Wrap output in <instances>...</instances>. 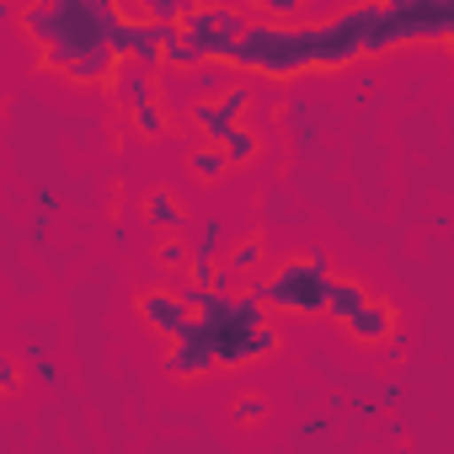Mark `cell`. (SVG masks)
<instances>
[{"label": "cell", "mask_w": 454, "mask_h": 454, "mask_svg": "<svg viewBox=\"0 0 454 454\" xmlns=\"http://www.w3.org/2000/svg\"><path fill=\"white\" fill-rule=\"evenodd\" d=\"M401 49L390 6L369 0V6H342V12H321L305 22H273V17H252L241 49L231 54L236 70L262 75V81H294L310 70H342L374 54Z\"/></svg>", "instance_id": "1"}, {"label": "cell", "mask_w": 454, "mask_h": 454, "mask_svg": "<svg viewBox=\"0 0 454 454\" xmlns=\"http://www.w3.org/2000/svg\"><path fill=\"white\" fill-rule=\"evenodd\" d=\"M192 300V326L166 342V369L182 380L214 374V369H247L278 353V326L268 321V300L241 289V294H214V289H187Z\"/></svg>", "instance_id": "2"}, {"label": "cell", "mask_w": 454, "mask_h": 454, "mask_svg": "<svg viewBox=\"0 0 454 454\" xmlns=\"http://www.w3.org/2000/svg\"><path fill=\"white\" fill-rule=\"evenodd\" d=\"M27 38L38 43V59L59 70L75 86H113L118 75V27L123 6L113 0H54V6L22 12Z\"/></svg>", "instance_id": "3"}, {"label": "cell", "mask_w": 454, "mask_h": 454, "mask_svg": "<svg viewBox=\"0 0 454 454\" xmlns=\"http://www.w3.org/2000/svg\"><path fill=\"white\" fill-rule=\"evenodd\" d=\"M252 17H257V12H241V6H187L182 27L171 33L166 65H171V70L231 65V54L241 49V38H247Z\"/></svg>", "instance_id": "4"}, {"label": "cell", "mask_w": 454, "mask_h": 454, "mask_svg": "<svg viewBox=\"0 0 454 454\" xmlns=\"http://www.w3.org/2000/svg\"><path fill=\"white\" fill-rule=\"evenodd\" d=\"M332 262L326 252H294L284 257L268 278H262V300L278 316H326V294H332Z\"/></svg>", "instance_id": "5"}, {"label": "cell", "mask_w": 454, "mask_h": 454, "mask_svg": "<svg viewBox=\"0 0 454 454\" xmlns=\"http://www.w3.org/2000/svg\"><path fill=\"white\" fill-rule=\"evenodd\" d=\"M326 316L364 348H385L395 342V305L380 300L369 284L358 278H332V294H326Z\"/></svg>", "instance_id": "6"}, {"label": "cell", "mask_w": 454, "mask_h": 454, "mask_svg": "<svg viewBox=\"0 0 454 454\" xmlns=\"http://www.w3.org/2000/svg\"><path fill=\"white\" fill-rule=\"evenodd\" d=\"M113 97L123 102L129 123H134L145 139H160V134L171 129V113L160 107V97H155V75H150V70H139V65H118V75H113Z\"/></svg>", "instance_id": "7"}, {"label": "cell", "mask_w": 454, "mask_h": 454, "mask_svg": "<svg viewBox=\"0 0 454 454\" xmlns=\"http://www.w3.org/2000/svg\"><path fill=\"white\" fill-rule=\"evenodd\" d=\"M171 33L176 27H160V22H150L145 12H129L123 6V27H118V59L123 65H139V70H160L166 65V49H171Z\"/></svg>", "instance_id": "8"}, {"label": "cell", "mask_w": 454, "mask_h": 454, "mask_svg": "<svg viewBox=\"0 0 454 454\" xmlns=\"http://www.w3.org/2000/svg\"><path fill=\"white\" fill-rule=\"evenodd\" d=\"M247 107H252V91L247 86H219L214 97H203L192 107V129L208 139V145H224L241 123H247Z\"/></svg>", "instance_id": "9"}, {"label": "cell", "mask_w": 454, "mask_h": 454, "mask_svg": "<svg viewBox=\"0 0 454 454\" xmlns=\"http://www.w3.org/2000/svg\"><path fill=\"white\" fill-rule=\"evenodd\" d=\"M192 300H187V289H145L139 294V321L155 332V337H166V342H176L187 326H192Z\"/></svg>", "instance_id": "10"}, {"label": "cell", "mask_w": 454, "mask_h": 454, "mask_svg": "<svg viewBox=\"0 0 454 454\" xmlns=\"http://www.w3.org/2000/svg\"><path fill=\"white\" fill-rule=\"evenodd\" d=\"M262 262H268L262 236H247V241H236V247H231V262H224V268H231L236 278H247V284H252V273H262Z\"/></svg>", "instance_id": "11"}, {"label": "cell", "mask_w": 454, "mask_h": 454, "mask_svg": "<svg viewBox=\"0 0 454 454\" xmlns=\"http://www.w3.org/2000/svg\"><path fill=\"white\" fill-rule=\"evenodd\" d=\"M145 219L155 224V231H171V236H176V224H182L176 192H150V198H145Z\"/></svg>", "instance_id": "12"}, {"label": "cell", "mask_w": 454, "mask_h": 454, "mask_svg": "<svg viewBox=\"0 0 454 454\" xmlns=\"http://www.w3.org/2000/svg\"><path fill=\"white\" fill-rule=\"evenodd\" d=\"M219 150L231 155V166H252V160H257V150H262V139H257V129H252V123H241V129L224 139Z\"/></svg>", "instance_id": "13"}, {"label": "cell", "mask_w": 454, "mask_h": 454, "mask_svg": "<svg viewBox=\"0 0 454 454\" xmlns=\"http://www.w3.org/2000/svg\"><path fill=\"white\" fill-rule=\"evenodd\" d=\"M224 171H231V155H224L219 145H198V150H192V176H198V182H219Z\"/></svg>", "instance_id": "14"}, {"label": "cell", "mask_w": 454, "mask_h": 454, "mask_svg": "<svg viewBox=\"0 0 454 454\" xmlns=\"http://www.w3.org/2000/svg\"><path fill=\"white\" fill-rule=\"evenodd\" d=\"M155 262H160L166 273H182V268H192V247H187V241H176V236H166V241H160V252H155Z\"/></svg>", "instance_id": "15"}, {"label": "cell", "mask_w": 454, "mask_h": 454, "mask_svg": "<svg viewBox=\"0 0 454 454\" xmlns=\"http://www.w3.org/2000/svg\"><path fill=\"white\" fill-rule=\"evenodd\" d=\"M236 417H241V422H262V401H257V395H241V401H236Z\"/></svg>", "instance_id": "16"}, {"label": "cell", "mask_w": 454, "mask_h": 454, "mask_svg": "<svg viewBox=\"0 0 454 454\" xmlns=\"http://www.w3.org/2000/svg\"><path fill=\"white\" fill-rule=\"evenodd\" d=\"M231 289H236V273L219 268V273H214V294H231Z\"/></svg>", "instance_id": "17"}, {"label": "cell", "mask_w": 454, "mask_h": 454, "mask_svg": "<svg viewBox=\"0 0 454 454\" xmlns=\"http://www.w3.org/2000/svg\"><path fill=\"white\" fill-rule=\"evenodd\" d=\"M449 49H454V43H449Z\"/></svg>", "instance_id": "18"}]
</instances>
